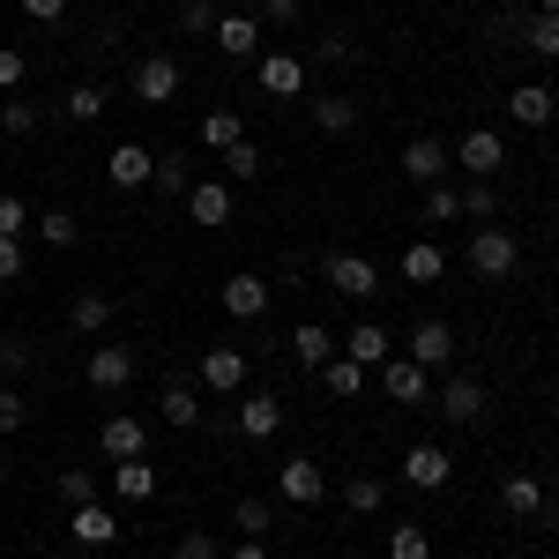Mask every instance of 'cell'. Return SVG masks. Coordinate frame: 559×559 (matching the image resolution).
Instances as JSON below:
<instances>
[{
  "label": "cell",
  "instance_id": "4dcf8cb0",
  "mask_svg": "<svg viewBox=\"0 0 559 559\" xmlns=\"http://www.w3.org/2000/svg\"><path fill=\"white\" fill-rule=\"evenodd\" d=\"M388 559H432L426 522H395V530H388Z\"/></svg>",
  "mask_w": 559,
  "mask_h": 559
},
{
  "label": "cell",
  "instance_id": "2e32d148",
  "mask_svg": "<svg viewBox=\"0 0 559 559\" xmlns=\"http://www.w3.org/2000/svg\"><path fill=\"white\" fill-rule=\"evenodd\" d=\"M150 173H157V157H150L142 142H120V150L105 157V179H112L120 194H134V187H150Z\"/></svg>",
  "mask_w": 559,
  "mask_h": 559
},
{
  "label": "cell",
  "instance_id": "ba28073f",
  "mask_svg": "<svg viewBox=\"0 0 559 559\" xmlns=\"http://www.w3.org/2000/svg\"><path fill=\"white\" fill-rule=\"evenodd\" d=\"M448 157H455V165H471V179H492L500 165H508V142H500V128H471Z\"/></svg>",
  "mask_w": 559,
  "mask_h": 559
},
{
  "label": "cell",
  "instance_id": "74e56055",
  "mask_svg": "<svg viewBox=\"0 0 559 559\" xmlns=\"http://www.w3.org/2000/svg\"><path fill=\"white\" fill-rule=\"evenodd\" d=\"M522 38H530L537 60H559V15H530V31H522Z\"/></svg>",
  "mask_w": 559,
  "mask_h": 559
},
{
  "label": "cell",
  "instance_id": "681fc988",
  "mask_svg": "<svg viewBox=\"0 0 559 559\" xmlns=\"http://www.w3.org/2000/svg\"><path fill=\"white\" fill-rule=\"evenodd\" d=\"M31 366V344H15V336H0V381H15Z\"/></svg>",
  "mask_w": 559,
  "mask_h": 559
},
{
  "label": "cell",
  "instance_id": "5b68a950",
  "mask_svg": "<svg viewBox=\"0 0 559 559\" xmlns=\"http://www.w3.org/2000/svg\"><path fill=\"white\" fill-rule=\"evenodd\" d=\"M373 373H381V395H388V403H432V373L418 366V358H381Z\"/></svg>",
  "mask_w": 559,
  "mask_h": 559
},
{
  "label": "cell",
  "instance_id": "816d5d0a",
  "mask_svg": "<svg viewBox=\"0 0 559 559\" xmlns=\"http://www.w3.org/2000/svg\"><path fill=\"white\" fill-rule=\"evenodd\" d=\"M299 8H306V0H261V23H276V31H292V23H299Z\"/></svg>",
  "mask_w": 559,
  "mask_h": 559
},
{
  "label": "cell",
  "instance_id": "db71d44e",
  "mask_svg": "<svg viewBox=\"0 0 559 559\" xmlns=\"http://www.w3.org/2000/svg\"><path fill=\"white\" fill-rule=\"evenodd\" d=\"M23 15H31V23H60V15H68V0H23Z\"/></svg>",
  "mask_w": 559,
  "mask_h": 559
},
{
  "label": "cell",
  "instance_id": "52a82bcc",
  "mask_svg": "<svg viewBox=\"0 0 559 559\" xmlns=\"http://www.w3.org/2000/svg\"><path fill=\"white\" fill-rule=\"evenodd\" d=\"M68 537H75V545H90V552L120 545V508H105V500H90V508H68Z\"/></svg>",
  "mask_w": 559,
  "mask_h": 559
},
{
  "label": "cell",
  "instance_id": "9c48e42d",
  "mask_svg": "<svg viewBox=\"0 0 559 559\" xmlns=\"http://www.w3.org/2000/svg\"><path fill=\"white\" fill-rule=\"evenodd\" d=\"M216 306H224L231 321H261V313H269V276H247V269H239V276H224Z\"/></svg>",
  "mask_w": 559,
  "mask_h": 559
},
{
  "label": "cell",
  "instance_id": "6da1fadb",
  "mask_svg": "<svg viewBox=\"0 0 559 559\" xmlns=\"http://www.w3.org/2000/svg\"><path fill=\"white\" fill-rule=\"evenodd\" d=\"M515 231H500V224H477V239H471V276H485V284H500V276H515Z\"/></svg>",
  "mask_w": 559,
  "mask_h": 559
},
{
  "label": "cell",
  "instance_id": "e0dca14e",
  "mask_svg": "<svg viewBox=\"0 0 559 559\" xmlns=\"http://www.w3.org/2000/svg\"><path fill=\"white\" fill-rule=\"evenodd\" d=\"M403 358H418V366H448V358H455V329H448V321H418V329H411V344H403Z\"/></svg>",
  "mask_w": 559,
  "mask_h": 559
},
{
  "label": "cell",
  "instance_id": "7402d4cb",
  "mask_svg": "<svg viewBox=\"0 0 559 559\" xmlns=\"http://www.w3.org/2000/svg\"><path fill=\"white\" fill-rule=\"evenodd\" d=\"M500 508L515 522H530V515H545V477H530V471H515L508 485H500Z\"/></svg>",
  "mask_w": 559,
  "mask_h": 559
},
{
  "label": "cell",
  "instance_id": "7c38bea8",
  "mask_svg": "<svg viewBox=\"0 0 559 559\" xmlns=\"http://www.w3.org/2000/svg\"><path fill=\"white\" fill-rule=\"evenodd\" d=\"M432 403H440V418H455V426H485V388H477L471 373H455Z\"/></svg>",
  "mask_w": 559,
  "mask_h": 559
},
{
  "label": "cell",
  "instance_id": "d4e9b609",
  "mask_svg": "<svg viewBox=\"0 0 559 559\" xmlns=\"http://www.w3.org/2000/svg\"><path fill=\"white\" fill-rule=\"evenodd\" d=\"M344 358H350V366H366V373H373V366L388 358V329H381V321H358V329L344 336Z\"/></svg>",
  "mask_w": 559,
  "mask_h": 559
},
{
  "label": "cell",
  "instance_id": "b9f144b4",
  "mask_svg": "<svg viewBox=\"0 0 559 559\" xmlns=\"http://www.w3.org/2000/svg\"><path fill=\"white\" fill-rule=\"evenodd\" d=\"M231 522H239V537H269V500H239V508H231Z\"/></svg>",
  "mask_w": 559,
  "mask_h": 559
},
{
  "label": "cell",
  "instance_id": "83f0119b",
  "mask_svg": "<svg viewBox=\"0 0 559 559\" xmlns=\"http://www.w3.org/2000/svg\"><path fill=\"white\" fill-rule=\"evenodd\" d=\"M440 269H448V254H440L432 239H411V247H403V276H411V284H440Z\"/></svg>",
  "mask_w": 559,
  "mask_h": 559
},
{
  "label": "cell",
  "instance_id": "4316f807",
  "mask_svg": "<svg viewBox=\"0 0 559 559\" xmlns=\"http://www.w3.org/2000/svg\"><path fill=\"white\" fill-rule=\"evenodd\" d=\"M68 321H75V336H105L112 329V299L105 292H83V299L68 306Z\"/></svg>",
  "mask_w": 559,
  "mask_h": 559
},
{
  "label": "cell",
  "instance_id": "f35d334b",
  "mask_svg": "<svg viewBox=\"0 0 559 559\" xmlns=\"http://www.w3.org/2000/svg\"><path fill=\"white\" fill-rule=\"evenodd\" d=\"M23 83H31V60H23V45H0V97H15Z\"/></svg>",
  "mask_w": 559,
  "mask_h": 559
},
{
  "label": "cell",
  "instance_id": "484cf974",
  "mask_svg": "<svg viewBox=\"0 0 559 559\" xmlns=\"http://www.w3.org/2000/svg\"><path fill=\"white\" fill-rule=\"evenodd\" d=\"M313 128H321V134H350V128H358V105H350L344 90L313 97Z\"/></svg>",
  "mask_w": 559,
  "mask_h": 559
},
{
  "label": "cell",
  "instance_id": "9a60e30c",
  "mask_svg": "<svg viewBox=\"0 0 559 559\" xmlns=\"http://www.w3.org/2000/svg\"><path fill=\"white\" fill-rule=\"evenodd\" d=\"M448 165H455V157H448V142H432V134H418V142L403 150V173H411V187H440V179H448Z\"/></svg>",
  "mask_w": 559,
  "mask_h": 559
},
{
  "label": "cell",
  "instance_id": "f5cc1de1",
  "mask_svg": "<svg viewBox=\"0 0 559 559\" xmlns=\"http://www.w3.org/2000/svg\"><path fill=\"white\" fill-rule=\"evenodd\" d=\"M23 276V239H0V284H15Z\"/></svg>",
  "mask_w": 559,
  "mask_h": 559
},
{
  "label": "cell",
  "instance_id": "7a4b0ae2",
  "mask_svg": "<svg viewBox=\"0 0 559 559\" xmlns=\"http://www.w3.org/2000/svg\"><path fill=\"white\" fill-rule=\"evenodd\" d=\"M321 276H329V292H344L350 306H366L373 292H381V269H373L366 254H329V261H321Z\"/></svg>",
  "mask_w": 559,
  "mask_h": 559
},
{
  "label": "cell",
  "instance_id": "7bdbcfd3",
  "mask_svg": "<svg viewBox=\"0 0 559 559\" xmlns=\"http://www.w3.org/2000/svg\"><path fill=\"white\" fill-rule=\"evenodd\" d=\"M38 128V105H23V97H0V134H31Z\"/></svg>",
  "mask_w": 559,
  "mask_h": 559
},
{
  "label": "cell",
  "instance_id": "c3c4849f",
  "mask_svg": "<svg viewBox=\"0 0 559 559\" xmlns=\"http://www.w3.org/2000/svg\"><path fill=\"white\" fill-rule=\"evenodd\" d=\"M150 187H157V194H179V187H187V165H179V157H157Z\"/></svg>",
  "mask_w": 559,
  "mask_h": 559
},
{
  "label": "cell",
  "instance_id": "ee69618b",
  "mask_svg": "<svg viewBox=\"0 0 559 559\" xmlns=\"http://www.w3.org/2000/svg\"><path fill=\"white\" fill-rule=\"evenodd\" d=\"M31 231V210H23V194H0V239H23Z\"/></svg>",
  "mask_w": 559,
  "mask_h": 559
},
{
  "label": "cell",
  "instance_id": "3957f363",
  "mask_svg": "<svg viewBox=\"0 0 559 559\" xmlns=\"http://www.w3.org/2000/svg\"><path fill=\"white\" fill-rule=\"evenodd\" d=\"M276 492H284L292 508H321V500H329V471H321L313 455H292V463H276Z\"/></svg>",
  "mask_w": 559,
  "mask_h": 559
},
{
  "label": "cell",
  "instance_id": "11a10c76",
  "mask_svg": "<svg viewBox=\"0 0 559 559\" xmlns=\"http://www.w3.org/2000/svg\"><path fill=\"white\" fill-rule=\"evenodd\" d=\"M224 559H269V552H261V537H239V545H231Z\"/></svg>",
  "mask_w": 559,
  "mask_h": 559
},
{
  "label": "cell",
  "instance_id": "f1b7e54d",
  "mask_svg": "<svg viewBox=\"0 0 559 559\" xmlns=\"http://www.w3.org/2000/svg\"><path fill=\"white\" fill-rule=\"evenodd\" d=\"M292 358H299V366H329V358H336V336H329L321 321H299V336H292Z\"/></svg>",
  "mask_w": 559,
  "mask_h": 559
},
{
  "label": "cell",
  "instance_id": "277c9868",
  "mask_svg": "<svg viewBox=\"0 0 559 559\" xmlns=\"http://www.w3.org/2000/svg\"><path fill=\"white\" fill-rule=\"evenodd\" d=\"M179 83H187V75H179L173 52H142V60H134V97H142V105H173Z\"/></svg>",
  "mask_w": 559,
  "mask_h": 559
},
{
  "label": "cell",
  "instance_id": "4fadbf2b",
  "mask_svg": "<svg viewBox=\"0 0 559 559\" xmlns=\"http://www.w3.org/2000/svg\"><path fill=\"white\" fill-rule=\"evenodd\" d=\"M216 52L224 60H261V15H216Z\"/></svg>",
  "mask_w": 559,
  "mask_h": 559
},
{
  "label": "cell",
  "instance_id": "1f68e13d",
  "mask_svg": "<svg viewBox=\"0 0 559 559\" xmlns=\"http://www.w3.org/2000/svg\"><path fill=\"white\" fill-rule=\"evenodd\" d=\"M105 105H112V97H105V83H75L68 97H60V112H68V120H83V128L105 112Z\"/></svg>",
  "mask_w": 559,
  "mask_h": 559
},
{
  "label": "cell",
  "instance_id": "603a6c76",
  "mask_svg": "<svg viewBox=\"0 0 559 559\" xmlns=\"http://www.w3.org/2000/svg\"><path fill=\"white\" fill-rule=\"evenodd\" d=\"M157 418H165V426H179V432H187V426H194V418H202V395H194V388H187V381H165V388H157Z\"/></svg>",
  "mask_w": 559,
  "mask_h": 559
},
{
  "label": "cell",
  "instance_id": "ac0fdd59",
  "mask_svg": "<svg viewBox=\"0 0 559 559\" xmlns=\"http://www.w3.org/2000/svg\"><path fill=\"white\" fill-rule=\"evenodd\" d=\"M83 373H90V388H105V395H112V388L134 381V350H128V344H97Z\"/></svg>",
  "mask_w": 559,
  "mask_h": 559
},
{
  "label": "cell",
  "instance_id": "f907efd6",
  "mask_svg": "<svg viewBox=\"0 0 559 559\" xmlns=\"http://www.w3.org/2000/svg\"><path fill=\"white\" fill-rule=\"evenodd\" d=\"M321 60H329V68H350V60H358V45H350L344 31H329V38H321Z\"/></svg>",
  "mask_w": 559,
  "mask_h": 559
},
{
  "label": "cell",
  "instance_id": "44dd1931",
  "mask_svg": "<svg viewBox=\"0 0 559 559\" xmlns=\"http://www.w3.org/2000/svg\"><path fill=\"white\" fill-rule=\"evenodd\" d=\"M187 216L194 224H231V187L224 179H194L187 187Z\"/></svg>",
  "mask_w": 559,
  "mask_h": 559
},
{
  "label": "cell",
  "instance_id": "cb8c5ba5",
  "mask_svg": "<svg viewBox=\"0 0 559 559\" xmlns=\"http://www.w3.org/2000/svg\"><path fill=\"white\" fill-rule=\"evenodd\" d=\"M112 492L128 500V508H142V500H157V471L134 455V463H112Z\"/></svg>",
  "mask_w": 559,
  "mask_h": 559
},
{
  "label": "cell",
  "instance_id": "e575fe53",
  "mask_svg": "<svg viewBox=\"0 0 559 559\" xmlns=\"http://www.w3.org/2000/svg\"><path fill=\"white\" fill-rule=\"evenodd\" d=\"M463 216L492 224V216H500V187H492V179H471V187H463Z\"/></svg>",
  "mask_w": 559,
  "mask_h": 559
},
{
  "label": "cell",
  "instance_id": "836d02e7",
  "mask_svg": "<svg viewBox=\"0 0 559 559\" xmlns=\"http://www.w3.org/2000/svg\"><path fill=\"white\" fill-rule=\"evenodd\" d=\"M31 224H38V239L52 247V254H60V247H75V231H83L68 210H45V216H31Z\"/></svg>",
  "mask_w": 559,
  "mask_h": 559
},
{
  "label": "cell",
  "instance_id": "30bf717a",
  "mask_svg": "<svg viewBox=\"0 0 559 559\" xmlns=\"http://www.w3.org/2000/svg\"><path fill=\"white\" fill-rule=\"evenodd\" d=\"M455 477V455L448 448H432V440H418L411 455H403V485H418V492H440Z\"/></svg>",
  "mask_w": 559,
  "mask_h": 559
},
{
  "label": "cell",
  "instance_id": "9f6ffc18",
  "mask_svg": "<svg viewBox=\"0 0 559 559\" xmlns=\"http://www.w3.org/2000/svg\"><path fill=\"white\" fill-rule=\"evenodd\" d=\"M530 8H537V15H559V0H530Z\"/></svg>",
  "mask_w": 559,
  "mask_h": 559
},
{
  "label": "cell",
  "instance_id": "60d3db41",
  "mask_svg": "<svg viewBox=\"0 0 559 559\" xmlns=\"http://www.w3.org/2000/svg\"><path fill=\"white\" fill-rule=\"evenodd\" d=\"M97 500V477L90 471H60V508H90Z\"/></svg>",
  "mask_w": 559,
  "mask_h": 559
},
{
  "label": "cell",
  "instance_id": "bcb514c9",
  "mask_svg": "<svg viewBox=\"0 0 559 559\" xmlns=\"http://www.w3.org/2000/svg\"><path fill=\"white\" fill-rule=\"evenodd\" d=\"M426 216H432V224L463 216V194H455V187H426Z\"/></svg>",
  "mask_w": 559,
  "mask_h": 559
},
{
  "label": "cell",
  "instance_id": "7dc6e473",
  "mask_svg": "<svg viewBox=\"0 0 559 559\" xmlns=\"http://www.w3.org/2000/svg\"><path fill=\"white\" fill-rule=\"evenodd\" d=\"M173 559H224V552H216V537H210V530H187V537L173 545Z\"/></svg>",
  "mask_w": 559,
  "mask_h": 559
},
{
  "label": "cell",
  "instance_id": "ffe728a7",
  "mask_svg": "<svg viewBox=\"0 0 559 559\" xmlns=\"http://www.w3.org/2000/svg\"><path fill=\"white\" fill-rule=\"evenodd\" d=\"M552 112H559V97L545 83H522L515 97H508V120H515V128H552Z\"/></svg>",
  "mask_w": 559,
  "mask_h": 559
},
{
  "label": "cell",
  "instance_id": "f6af8a7d",
  "mask_svg": "<svg viewBox=\"0 0 559 559\" xmlns=\"http://www.w3.org/2000/svg\"><path fill=\"white\" fill-rule=\"evenodd\" d=\"M23 418H31V403H23L15 388L0 381V440H8V432H23Z\"/></svg>",
  "mask_w": 559,
  "mask_h": 559
},
{
  "label": "cell",
  "instance_id": "d590c367",
  "mask_svg": "<svg viewBox=\"0 0 559 559\" xmlns=\"http://www.w3.org/2000/svg\"><path fill=\"white\" fill-rule=\"evenodd\" d=\"M202 142H210L216 157H224L231 142H247V128H239V112H210V120H202Z\"/></svg>",
  "mask_w": 559,
  "mask_h": 559
},
{
  "label": "cell",
  "instance_id": "5bb4252c",
  "mask_svg": "<svg viewBox=\"0 0 559 559\" xmlns=\"http://www.w3.org/2000/svg\"><path fill=\"white\" fill-rule=\"evenodd\" d=\"M254 75H261L269 97H299V90H306V60H299V52H261Z\"/></svg>",
  "mask_w": 559,
  "mask_h": 559
},
{
  "label": "cell",
  "instance_id": "8d00e7d4",
  "mask_svg": "<svg viewBox=\"0 0 559 559\" xmlns=\"http://www.w3.org/2000/svg\"><path fill=\"white\" fill-rule=\"evenodd\" d=\"M216 165H224V173H231L239 187H247V179H261V150H254V142H231V150H224Z\"/></svg>",
  "mask_w": 559,
  "mask_h": 559
},
{
  "label": "cell",
  "instance_id": "ab89813d",
  "mask_svg": "<svg viewBox=\"0 0 559 559\" xmlns=\"http://www.w3.org/2000/svg\"><path fill=\"white\" fill-rule=\"evenodd\" d=\"M179 31L187 38H216V0H187L179 8Z\"/></svg>",
  "mask_w": 559,
  "mask_h": 559
},
{
  "label": "cell",
  "instance_id": "d6a6232c",
  "mask_svg": "<svg viewBox=\"0 0 559 559\" xmlns=\"http://www.w3.org/2000/svg\"><path fill=\"white\" fill-rule=\"evenodd\" d=\"M381 500H388V485H381V477H366V471L344 485V508H350V515H381Z\"/></svg>",
  "mask_w": 559,
  "mask_h": 559
},
{
  "label": "cell",
  "instance_id": "8fae6325",
  "mask_svg": "<svg viewBox=\"0 0 559 559\" xmlns=\"http://www.w3.org/2000/svg\"><path fill=\"white\" fill-rule=\"evenodd\" d=\"M97 448H105L112 463H134V455L150 448V426H142V418H128V411H112V418L97 426Z\"/></svg>",
  "mask_w": 559,
  "mask_h": 559
},
{
  "label": "cell",
  "instance_id": "8992f818",
  "mask_svg": "<svg viewBox=\"0 0 559 559\" xmlns=\"http://www.w3.org/2000/svg\"><path fill=\"white\" fill-rule=\"evenodd\" d=\"M247 373H254V366H247V350H239V344H210V350H202V388H210V395H239Z\"/></svg>",
  "mask_w": 559,
  "mask_h": 559
},
{
  "label": "cell",
  "instance_id": "f546056e",
  "mask_svg": "<svg viewBox=\"0 0 559 559\" xmlns=\"http://www.w3.org/2000/svg\"><path fill=\"white\" fill-rule=\"evenodd\" d=\"M321 388H329L336 403H350V395H366V366H350V358H329V366H321Z\"/></svg>",
  "mask_w": 559,
  "mask_h": 559
},
{
  "label": "cell",
  "instance_id": "d6986e66",
  "mask_svg": "<svg viewBox=\"0 0 559 559\" xmlns=\"http://www.w3.org/2000/svg\"><path fill=\"white\" fill-rule=\"evenodd\" d=\"M284 432V395H247L239 403V440H276Z\"/></svg>",
  "mask_w": 559,
  "mask_h": 559
}]
</instances>
